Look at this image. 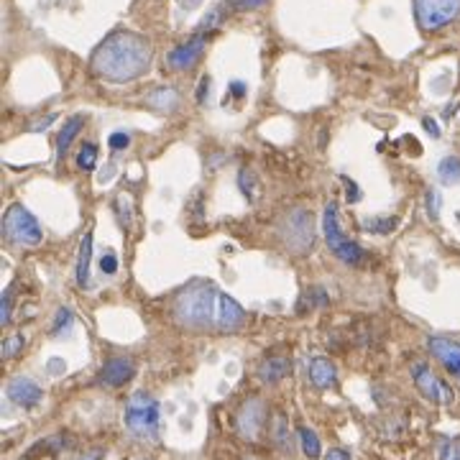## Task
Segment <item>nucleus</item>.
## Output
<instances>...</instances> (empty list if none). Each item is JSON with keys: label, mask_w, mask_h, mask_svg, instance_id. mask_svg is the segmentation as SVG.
<instances>
[{"label": "nucleus", "mask_w": 460, "mask_h": 460, "mask_svg": "<svg viewBox=\"0 0 460 460\" xmlns=\"http://www.w3.org/2000/svg\"><path fill=\"white\" fill-rule=\"evenodd\" d=\"M136 373V366L131 358H110L108 363L102 366L100 373H97V383L100 386H110V389H118V386H126Z\"/></svg>", "instance_id": "1a4fd4ad"}, {"label": "nucleus", "mask_w": 460, "mask_h": 460, "mask_svg": "<svg viewBox=\"0 0 460 460\" xmlns=\"http://www.w3.org/2000/svg\"><path fill=\"white\" fill-rule=\"evenodd\" d=\"M95 161H97V146L95 143H84L80 156H77V166L82 172H89V169H95Z\"/></svg>", "instance_id": "412c9836"}, {"label": "nucleus", "mask_w": 460, "mask_h": 460, "mask_svg": "<svg viewBox=\"0 0 460 460\" xmlns=\"http://www.w3.org/2000/svg\"><path fill=\"white\" fill-rule=\"evenodd\" d=\"M266 0H233L230 6L236 8V11H248V8H258V6H263Z\"/></svg>", "instance_id": "c85d7f7f"}, {"label": "nucleus", "mask_w": 460, "mask_h": 460, "mask_svg": "<svg viewBox=\"0 0 460 460\" xmlns=\"http://www.w3.org/2000/svg\"><path fill=\"white\" fill-rule=\"evenodd\" d=\"M84 118L82 115H72L70 121L64 123V128L59 131L57 136V156L59 159H64V153H67V148L72 146V141H75V136L80 133V128H82Z\"/></svg>", "instance_id": "dca6fc26"}, {"label": "nucleus", "mask_w": 460, "mask_h": 460, "mask_svg": "<svg viewBox=\"0 0 460 460\" xmlns=\"http://www.w3.org/2000/svg\"><path fill=\"white\" fill-rule=\"evenodd\" d=\"M429 353L445 366L455 378H460V343L450 338H429Z\"/></svg>", "instance_id": "9b49d317"}, {"label": "nucleus", "mask_w": 460, "mask_h": 460, "mask_svg": "<svg viewBox=\"0 0 460 460\" xmlns=\"http://www.w3.org/2000/svg\"><path fill=\"white\" fill-rule=\"evenodd\" d=\"M100 268H102V274H115V271H118V258H115L113 253L102 256V258H100Z\"/></svg>", "instance_id": "cd10ccee"}, {"label": "nucleus", "mask_w": 460, "mask_h": 460, "mask_svg": "<svg viewBox=\"0 0 460 460\" xmlns=\"http://www.w3.org/2000/svg\"><path fill=\"white\" fill-rule=\"evenodd\" d=\"M300 442H302V453L307 455L310 460L319 458L322 453V445H319V437L312 432L310 427H300Z\"/></svg>", "instance_id": "a211bd4d"}, {"label": "nucleus", "mask_w": 460, "mask_h": 460, "mask_svg": "<svg viewBox=\"0 0 460 460\" xmlns=\"http://www.w3.org/2000/svg\"><path fill=\"white\" fill-rule=\"evenodd\" d=\"M151 64V44L133 31H115L92 54V72L108 82H131Z\"/></svg>", "instance_id": "f03ea898"}, {"label": "nucleus", "mask_w": 460, "mask_h": 460, "mask_svg": "<svg viewBox=\"0 0 460 460\" xmlns=\"http://www.w3.org/2000/svg\"><path fill=\"white\" fill-rule=\"evenodd\" d=\"M128 143H131V136H128V133H113V136H110V148H113V151H123Z\"/></svg>", "instance_id": "bb28decb"}, {"label": "nucleus", "mask_w": 460, "mask_h": 460, "mask_svg": "<svg viewBox=\"0 0 460 460\" xmlns=\"http://www.w3.org/2000/svg\"><path fill=\"white\" fill-rule=\"evenodd\" d=\"M230 92H233L236 97H243V95H246V84H243V82H233V84H230Z\"/></svg>", "instance_id": "f704fd0d"}, {"label": "nucleus", "mask_w": 460, "mask_h": 460, "mask_svg": "<svg viewBox=\"0 0 460 460\" xmlns=\"http://www.w3.org/2000/svg\"><path fill=\"white\" fill-rule=\"evenodd\" d=\"M322 230H325V241L330 246V251L338 256L343 263H351V266H358L363 261V248L353 243L351 238L343 236V230L338 225V204L330 202L325 207V217H322Z\"/></svg>", "instance_id": "39448f33"}, {"label": "nucleus", "mask_w": 460, "mask_h": 460, "mask_svg": "<svg viewBox=\"0 0 460 460\" xmlns=\"http://www.w3.org/2000/svg\"><path fill=\"white\" fill-rule=\"evenodd\" d=\"M425 128H427V133H432L434 138L440 136V128H437V123H434L432 118H425Z\"/></svg>", "instance_id": "72a5a7b5"}, {"label": "nucleus", "mask_w": 460, "mask_h": 460, "mask_svg": "<svg viewBox=\"0 0 460 460\" xmlns=\"http://www.w3.org/2000/svg\"><path fill=\"white\" fill-rule=\"evenodd\" d=\"M89 261H92V233L82 238L80 243V258H77V284L87 287L89 284Z\"/></svg>", "instance_id": "2eb2a0df"}, {"label": "nucleus", "mask_w": 460, "mask_h": 460, "mask_svg": "<svg viewBox=\"0 0 460 460\" xmlns=\"http://www.w3.org/2000/svg\"><path fill=\"white\" fill-rule=\"evenodd\" d=\"M412 378H415V386L420 389V394L425 399H429L432 404H450L453 402V389L447 386L445 381L434 376L432 371H429L427 363H415L412 366Z\"/></svg>", "instance_id": "0eeeda50"}, {"label": "nucleus", "mask_w": 460, "mask_h": 460, "mask_svg": "<svg viewBox=\"0 0 460 460\" xmlns=\"http://www.w3.org/2000/svg\"><path fill=\"white\" fill-rule=\"evenodd\" d=\"M11 310H13L11 292H3V294H0V322H3V325H8V322H11Z\"/></svg>", "instance_id": "393cba45"}, {"label": "nucleus", "mask_w": 460, "mask_h": 460, "mask_svg": "<svg viewBox=\"0 0 460 460\" xmlns=\"http://www.w3.org/2000/svg\"><path fill=\"white\" fill-rule=\"evenodd\" d=\"M70 319H72L70 310H59V312H57V322H54V327H51V330L59 332V330H62V325H70Z\"/></svg>", "instance_id": "c756f323"}, {"label": "nucleus", "mask_w": 460, "mask_h": 460, "mask_svg": "<svg viewBox=\"0 0 460 460\" xmlns=\"http://www.w3.org/2000/svg\"><path fill=\"white\" fill-rule=\"evenodd\" d=\"M345 182V187H348V202H358L361 199V192H358V187H356V182H351L348 177H340Z\"/></svg>", "instance_id": "7c9ffc66"}, {"label": "nucleus", "mask_w": 460, "mask_h": 460, "mask_svg": "<svg viewBox=\"0 0 460 460\" xmlns=\"http://www.w3.org/2000/svg\"><path fill=\"white\" fill-rule=\"evenodd\" d=\"M123 422L126 427L136 434V437H156L161 422V409L159 402L146 391H136L126 402V412H123Z\"/></svg>", "instance_id": "7ed1b4c3"}, {"label": "nucleus", "mask_w": 460, "mask_h": 460, "mask_svg": "<svg viewBox=\"0 0 460 460\" xmlns=\"http://www.w3.org/2000/svg\"><path fill=\"white\" fill-rule=\"evenodd\" d=\"M102 455H105V450H100V447H97V450H92V453L82 455L80 460H102Z\"/></svg>", "instance_id": "c9c22d12"}, {"label": "nucleus", "mask_w": 460, "mask_h": 460, "mask_svg": "<svg viewBox=\"0 0 460 460\" xmlns=\"http://www.w3.org/2000/svg\"><path fill=\"white\" fill-rule=\"evenodd\" d=\"M437 177H440L445 185H455V182H460V159L458 156H447V159H442L440 166H437Z\"/></svg>", "instance_id": "f3484780"}, {"label": "nucleus", "mask_w": 460, "mask_h": 460, "mask_svg": "<svg viewBox=\"0 0 460 460\" xmlns=\"http://www.w3.org/2000/svg\"><path fill=\"white\" fill-rule=\"evenodd\" d=\"M148 102H151L153 108L169 110V108H174V105H177V92L164 87V89H159V92H153V95L148 97Z\"/></svg>", "instance_id": "aec40b11"}, {"label": "nucleus", "mask_w": 460, "mask_h": 460, "mask_svg": "<svg viewBox=\"0 0 460 460\" xmlns=\"http://www.w3.org/2000/svg\"><path fill=\"white\" fill-rule=\"evenodd\" d=\"M460 0H415V16L417 23L425 31H437L450 21L458 18Z\"/></svg>", "instance_id": "423d86ee"}, {"label": "nucleus", "mask_w": 460, "mask_h": 460, "mask_svg": "<svg viewBox=\"0 0 460 460\" xmlns=\"http://www.w3.org/2000/svg\"><path fill=\"white\" fill-rule=\"evenodd\" d=\"M338 373H335V366L327 361V358H312L310 361V381L317 386V389H330L335 383Z\"/></svg>", "instance_id": "ddd939ff"}, {"label": "nucleus", "mask_w": 460, "mask_h": 460, "mask_svg": "<svg viewBox=\"0 0 460 460\" xmlns=\"http://www.w3.org/2000/svg\"><path fill=\"white\" fill-rule=\"evenodd\" d=\"M274 440L281 450H292V437H289L287 422H284L281 415H276V422H274Z\"/></svg>", "instance_id": "4be33fe9"}, {"label": "nucleus", "mask_w": 460, "mask_h": 460, "mask_svg": "<svg viewBox=\"0 0 460 460\" xmlns=\"http://www.w3.org/2000/svg\"><path fill=\"white\" fill-rule=\"evenodd\" d=\"M174 314H177L179 325L199 332H217V335L238 332L246 325L243 307L212 284H202V281L177 294Z\"/></svg>", "instance_id": "f257e3e1"}, {"label": "nucleus", "mask_w": 460, "mask_h": 460, "mask_svg": "<svg viewBox=\"0 0 460 460\" xmlns=\"http://www.w3.org/2000/svg\"><path fill=\"white\" fill-rule=\"evenodd\" d=\"M202 49H204L202 36L192 38V41H187V44L177 46V49L169 54V67H174V70H190L192 64L202 57Z\"/></svg>", "instance_id": "f8f14e48"}, {"label": "nucleus", "mask_w": 460, "mask_h": 460, "mask_svg": "<svg viewBox=\"0 0 460 460\" xmlns=\"http://www.w3.org/2000/svg\"><path fill=\"white\" fill-rule=\"evenodd\" d=\"M263 422H266V407H263V402L261 399H248L241 407V412H238V432L246 440H256L263 429Z\"/></svg>", "instance_id": "6e6552de"}, {"label": "nucleus", "mask_w": 460, "mask_h": 460, "mask_svg": "<svg viewBox=\"0 0 460 460\" xmlns=\"http://www.w3.org/2000/svg\"><path fill=\"white\" fill-rule=\"evenodd\" d=\"M23 348V338L21 335H13V338H8L6 343H3V348H0V353H3V358H13V356H18V351Z\"/></svg>", "instance_id": "b1692460"}, {"label": "nucleus", "mask_w": 460, "mask_h": 460, "mask_svg": "<svg viewBox=\"0 0 460 460\" xmlns=\"http://www.w3.org/2000/svg\"><path fill=\"white\" fill-rule=\"evenodd\" d=\"M325 460H353L351 453L348 450H343V447H335V450H330V453L325 455Z\"/></svg>", "instance_id": "2f4dec72"}, {"label": "nucleus", "mask_w": 460, "mask_h": 460, "mask_svg": "<svg viewBox=\"0 0 460 460\" xmlns=\"http://www.w3.org/2000/svg\"><path fill=\"white\" fill-rule=\"evenodd\" d=\"M427 212L432 220H437V215H440V192L437 190L427 192Z\"/></svg>", "instance_id": "a878e982"}, {"label": "nucleus", "mask_w": 460, "mask_h": 460, "mask_svg": "<svg viewBox=\"0 0 460 460\" xmlns=\"http://www.w3.org/2000/svg\"><path fill=\"white\" fill-rule=\"evenodd\" d=\"M207 89H210V77H202V80H199V89H197V102H204Z\"/></svg>", "instance_id": "473e14b6"}, {"label": "nucleus", "mask_w": 460, "mask_h": 460, "mask_svg": "<svg viewBox=\"0 0 460 460\" xmlns=\"http://www.w3.org/2000/svg\"><path fill=\"white\" fill-rule=\"evenodd\" d=\"M8 399H11L16 407L33 409L41 399H44V391H41V386H38L36 381H31V378H26V376H18L8 383Z\"/></svg>", "instance_id": "9d476101"}, {"label": "nucleus", "mask_w": 460, "mask_h": 460, "mask_svg": "<svg viewBox=\"0 0 460 460\" xmlns=\"http://www.w3.org/2000/svg\"><path fill=\"white\" fill-rule=\"evenodd\" d=\"M363 228L368 230V233L383 236V233H391V230L396 228V217H366Z\"/></svg>", "instance_id": "6ab92c4d"}, {"label": "nucleus", "mask_w": 460, "mask_h": 460, "mask_svg": "<svg viewBox=\"0 0 460 460\" xmlns=\"http://www.w3.org/2000/svg\"><path fill=\"white\" fill-rule=\"evenodd\" d=\"M3 236L13 246H38L41 243V225L38 220L26 210L23 204H11L3 217Z\"/></svg>", "instance_id": "20e7f679"}, {"label": "nucleus", "mask_w": 460, "mask_h": 460, "mask_svg": "<svg viewBox=\"0 0 460 460\" xmlns=\"http://www.w3.org/2000/svg\"><path fill=\"white\" fill-rule=\"evenodd\" d=\"M440 460H460V440H442L437 450Z\"/></svg>", "instance_id": "5701e85b"}, {"label": "nucleus", "mask_w": 460, "mask_h": 460, "mask_svg": "<svg viewBox=\"0 0 460 460\" xmlns=\"http://www.w3.org/2000/svg\"><path fill=\"white\" fill-rule=\"evenodd\" d=\"M289 371H292V361H289V358L271 356L258 366V376H261V381H266V383H276L287 376Z\"/></svg>", "instance_id": "4468645a"}]
</instances>
